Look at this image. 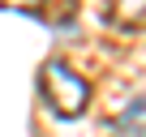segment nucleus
<instances>
[{
    "mask_svg": "<svg viewBox=\"0 0 146 137\" xmlns=\"http://www.w3.org/2000/svg\"><path fill=\"white\" fill-rule=\"evenodd\" d=\"M39 86H43V99L56 116H82L86 103H90V86L86 77H78L64 60H47L43 73H39Z\"/></svg>",
    "mask_w": 146,
    "mask_h": 137,
    "instance_id": "f257e3e1",
    "label": "nucleus"
},
{
    "mask_svg": "<svg viewBox=\"0 0 146 137\" xmlns=\"http://www.w3.org/2000/svg\"><path fill=\"white\" fill-rule=\"evenodd\" d=\"M116 133H120V137H146V94L133 99V103L116 116Z\"/></svg>",
    "mask_w": 146,
    "mask_h": 137,
    "instance_id": "f03ea898",
    "label": "nucleus"
},
{
    "mask_svg": "<svg viewBox=\"0 0 146 137\" xmlns=\"http://www.w3.org/2000/svg\"><path fill=\"white\" fill-rule=\"evenodd\" d=\"M112 17L120 26H137L146 17V0H112Z\"/></svg>",
    "mask_w": 146,
    "mask_h": 137,
    "instance_id": "7ed1b4c3",
    "label": "nucleus"
},
{
    "mask_svg": "<svg viewBox=\"0 0 146 137\" xmlns=\"http://www.w3.org/2000/svg\"><path fill=\"white\" fill-rule=\"evenodd\" d=\"M5 5H35V0H5Z\"/></svg>",
    "mask_w": 146,
    "mask_h": 137,
    "instance_id": "20e7f679",
    "label": "nucleus"
}]
</instances>
